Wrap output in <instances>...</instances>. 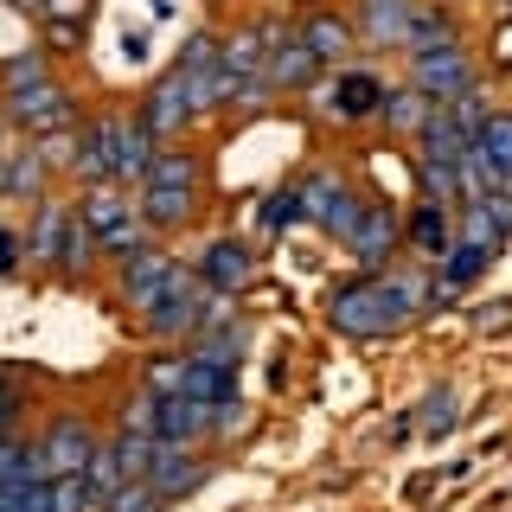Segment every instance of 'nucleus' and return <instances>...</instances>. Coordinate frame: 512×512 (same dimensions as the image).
<instances>
[{
    "label": "nucleus",
    "mask_w": 512,
    "mask_h": 512,
    "mask_svg": "<svg viewBox=\"0 0 512 512\" xmlns=\"http://www.w3.org/2000/svg\"><path fill=\"white\" fill-rule=\"evenodd\" d=\"M218 320H231V295H212V288L199 282V269L180 263V269H173V282L160 288V301L141 314V327H148L154 340L180 346V340H192V333L218 327Z\"/></svg>",
    "instance_id": "obj_1"
},
{
    "label": "nucleus",
    "mask_w": 512,
    "mask_h": 512,
    "mask_svg": "<svg viewBox=\"0 0 512 512\" xmlns=\"http://www.w3.org/2000/svg\"><path fill=\"white\" fill-rule=\"evenodd\" d=\"M0 103H7V122H13L20 141H52V135L84 122L77 90L64 84V77H45V84H32V90H13V96H0Z\"/></svg>",
    "instance_id": "obj_2"
},
{
    "label": "nucleus",
    "mask_w": 512,
    "mask_h": 512,
    "mask_svg": "<svg viewBox=\"0 0 512 512\" xmlns=\"http://www.w3.org/2000/svg\"><path fill=\"white\" fill-rule=\"evenodd\" d=\"M308 103H314V116H327L340 128H359V122H378L384 84H378V71H365V64H333V71H320Z\"/></svg>",
    "instance_id": "obj_3"
},
{
    "label": "nucleus",
    "mask_w": 512,
    "mask_h": 512,
    "mask_svg": "<svg viewBox=\"0 0 512 512\" xmlns=\"http://www.w3.org/2000/svg\"><path fill=\"white\" fill-rule=\"evenodd\" d=\"M103 442L96 436V423L90 416H77V410H64L52 416V423L32 436V461H39V480H52V474H77L90 461V448Z\"/></svg>",
    "instance_id": "obj_4"
},
{
    "label": "nucleus",
    "mask_w": 512,
    "mask_h": 512,
    "mask_svg": "<svg viewBox=\"0 0 512 512\" xmlns=\"http://www.w3.org/2000/svg\"><path fill=\"white\" fill-rule=\"evenodd\" d=\"M173 269H180V256H173L167 244H141V250H128L116 256V295H122V308H135V314H148L154 301H160V288L173 282Z\"/></svg>",
    "instance_id": "obj_5"
},
{
    "label": "nucleus",
    "mask_w": 512,
    "mask_h": 512,
    "mask_svg": "<svg viewBox=\"0 0 512 512\" xmlns=\"http://www.w3.org/2000/svg\"><path fill=\"white\" fill-rule=\"evenodd\" d=\"M116 154H122V109L77 122V154H71V186H103L116 180Z\"/></svg>",
    "instance_id": "obj_6"
},
{
    "label": "nucleus",
    "mask_w": 512,
    "mask_h": 512,
    "mask_svg": "<svg viewBox=\"0 0 512 512\" xmlns=\"http://www.w3.org/2000/svg\"><path fill=\"white\" fill-rule=\"evenodd\" d=\"M77 224V205L45 192L39 205H26V269L32 276H58V256H64V237Z\"/></svg>",
    "instance_id": "obj_7"
},
{
    "label": "nucleus",
    "mask_w": 512,
    "mask_h": 512,
    "mask_svg": "<svg viewBox=\"0 0 512 512\" xmlns=\"http://www.w3.org/2000/svg\"><path fill=\"white\" fill-rule=\"evenodd\" d=\"M410 58V84L423 96H436V103H448V96L474 90V58L461 39H442V45H423V52H404Z\"/></svg>",
    "instance_id": "obj_8"
},
{
    "label": "nucleus",
    "mask_w": 512,
    "mask_h": 512,
    "mask_svg": "<svg viewBox=\"0 0 512 512\" xmlns=\"http://www.w3.org/2000/svg\"><path fill=\"white\" fill-rule=\"evenodd\" d=\"M320 52L301 39V26H269V90L282 96H308L320 84Z\"/></svg>",
    "instance_id": "obj_9"
},
{
    "label": "nucleus",
    "mask_w": 512,
    "mask_h": 512,
    "mask_svg": "<svg viewBox=\"0 0 512 512\" xmlns=\"http://www.w3.org/2000/svg\"><path fill=\"white\" fill-rule=\"evenodd\" d=\"M461 244H474V250H487V256H500V244L512 237V186H487V192H474V199H461Z\"/></svg>",
    "instance_id": "obj_10"
},
{
    "label": "nucleus",
    "mask_w": 512,
    "mask_h": 512,
    "mask_svg": "<svg viewBox=\"0 0 512 512\" xmlns=\"http://www.w3.org/2000/svg\"><path fill=\"white\" fill-rule=\"evenodd\" d=\"M135 212H141V224H148L154 237H173V231L192 224V212H199V186L148 180V186H135Z\"/></svg>",
    "instance_id": "obj_11"
},
{
    "label": "nucleus",
    "mask_w": 512,
    "mask_h": 512,
    "mask_svg": "<svg viewBox=\"0 0 512 512\" xmlns=\"http://www.w3.org/2000/svg\"><path fill=\"white\" fill-rule=\"evenodd\" d=\"M397 244H404V218H397L384 199H365V218H359V231L346 237V256L359 269H384L397 256Z\"/></svg>",
    "instance_id": "obj_12"
},
{
    "label": "nucleus",
    "mask_w": 512,
    "mask_h": 512,
    "mask_svg": "<svg viewBox=\"0 0 512 512\" xmlns=\"http://www.w3.org/2000/svg\"><path fill=\"white\" fill-rule=\"evenodd\" d=\"M192 269H199V282L212 288V295H237V288L256 282V250L244 244V237H212Z\"/></svg>",
    "instance_id": "obj_13"
},
{
    "label": "nucleus",
    "mask_w": 512,
    "mask_h": 512,
    "mask_svg": "<svg viewBox=\"0 0 512 512\" xmlns=\"http://www.w3.org/2000/svg\"><path fill=\"white\" fill-rule=\"evenodd\" d=\"M148 480H154V493L160 500H186V493H199L205 480H212V461L199 455V448H180V442H154V468H148Z\"/></svg>",
    "instance_id": "obj_14"
},
{
    "label": "nucleus",
    "mask_w": 512,
    "mask_h": 512,
    "mask_svg": "<svg viewBox=\"0 0 512 512\" xmlns=\"http://www.w3.org/2000/svg\"><path fill=\"white\" fill-rule=\"evenodd\" d=\"M410 20H416V0H359L352 32H359V45H372V52H404Z\"/></svg>",
    "instance_id": "obj_15"
},
{
    "label": "nucleus",
    "mask_w": 512,
    "mask_h": 512,
    "mask_svg": "<svg viewBox=\"0 0 512 512\" xmlns=\"http://www.w3.org/2000/svg\"><path fill=\"white\" fill-rule=\"evenodd\" d=\"M269 26L276 20H244L224 32V71H231V90L237 84H269Z\"/></svg>",
    "instance_id": "obj_16"
},
{
    "label": "nucleus",
    "mask_w": 512,
    "mask_h": 512,
    "mask_svg": "<svg viewBox=\"0 0 512 512\" xmlns=\"http://www.w3.org/2000/svg\"><path fill=\"white\" fill-rule=\"evenodd\" d=\"M141 122L154 128L160 141H173V135H186L192 122H199V109H192V96H186V84H180V71H167L160 77V84L141 96V109H135Z\"/></svg>",
    "instance_id": "obj_17"
},
{
    "label": "nucleus",
    "mask_w": 512,
    "mask_h": 512,
    "mask_svg": "<svg viewBox=\"0 0 512 512\" xmlns=\"http://www.w3.org/2000/svg\"><path fill=\"white\" fill-rule=\"evenodd\" d=\"M212 436V410L192 404L186 391H167L154 397V442H180V448H199Z\"/></svg>",
    "instance_id": "obj_18"
},
{
    "label": "nucleus",
    "mask_w": 512,
    "mask_h": 512,
    "mask_svg": "<svg viewBox=\"0 0 512 512\" xmlns=\"http://www.w3.org/2000/svg\"><path fill=\"white\" fill-rule=\"evenodd\" d=\"M77 218L90 224V237H109L116 224L135 218V192H128L122 180H103V186H77Z\"/></svg>",
    "instance_id": "obj_19"
},
{
    "label": "nucleus",
    "mask_w": 512,
    "mask_h": 512,
    "mask_svg": "<svg viewBox=\"0 0 512 512\" xmlns=\"http://www.w3.org/2000/svg\"><path fill=\"white\" fill-rule=\"evenodd\" d=\"M58 167L52 154L39 148V141H13V180H7V205H39L45 192H52Z\"/></svg>",
    "instance_id": "obj_20"
},
{
    "label": "nucleus",
    "mask_w": 512,
    "mask_h": 512,
    "mask_svg": "<svg viewBox=\"0 0 512 512\" xmlns=\"http://www.w3.org/2000/svg\"><path fill=\"white\" fill-rule=\"evenodd\" d=\"M160 148L167 141L154 135L141 116H122V154H116V180L135 192V186H148V173H154V160H160Z\"/></svg>",
    "instance_id": "obj_21"
},
{
    "label": "nucleus",
    "mask_w": 512,
    "mask_h": 512,
    "mask_svg": "<svg viewBox=\"0 0 512 512\" xmlns=\"http://www.w3.org/2000/svg\"><path fill=\"white\" fill-rule=\"evenodd\" d=\"M301 39L320 52L327 71H333V64H352V52H359V32H352V20H346V13H327V7L301 20Z\"/></svg>",
    "instance_id": "obj_22"
},
{
    "label": "nucleus",
    "mask_w": 512,
    "mask_h": 512,
    "mask_svg": "<svg viewBox=\"0 0 512 512\" xmlns=\"http://www.w3.org/2000/svg\"><path fill=\"white\" fill-rule=\"evenodd\" d=\"M429 116H436V96H423L416 84H404V90H384V103H378L384 135H397V141H416Z\"/></svg>",
    "instance_id": "obj_23"
},
{
    "label": "nucleus",
    "mask_w": 512,
    "mask_h": 512,
    "mask_svg": "<svg viewBox=\"0 0 512 512\" xmlns=\"http://www.w3.org/2000/svg\"><path fill=\"white\" fill-rule=\"evenodd\" d=\"M180 391L192 397V404L218 410V404H231V397H237V365H218V359L186 352V384H180Z\"/></svg>",
    "instance_id": "obj_24"
},
{
    "label": "nucleus",
    "mask_w": 512,
    "mask_h": 512,
    "mask_svg": "<svg viewBox=\"0 0 512 512\" xmlns=\"http://www.w3.org/2000/svg\"><path fill=\"white\" fill-rule=\"evenodd\" d=\"M474 167L493 186H512V116H487L474 135Z\"/></svg>",
    "instance_id": "obj_25"
},
{
    "label": "nucleus",
    "mask_w": 512,
    "mask_h": 512,
    "mask_svg": "<svg viewBox=\"0 0 512 512\" xmlns=\"http://www.w3.org/2000/svg\"><path fill=\"white\" fill-rule=\"evenodd\" d=\"M45 77H58V52H52V45H26V52L0 58V96L32 90V84H45Z\"/></svg>",
    "instance_id": "obj_26"
},
{
    "label": "nucleus",
    "mask_w": 512,
    "mask_h": 512,
    "mask_svg": "<svg viewBox=\"0 0 512 512\" xmlns=\"http://www.w3.org/2000/svg\"><path fill=\"white\" fill-rule=\"evenodd\" d=\"M84 487H90V512H103L116 493L128 487V474H122V455H116V442H96L90 448V461H84Z\"/></svg>",
    "instance_id": "obj_27"
},
{
    "label": "nucleus",
    "mask_w": 512,
    "mask_h": 512,
    "mask_svg": "<svg viewBox=\"0 0 512 512\" xmlns=\"http://www.w3.org/2000/svg\"><path fill=\"white\" fill-rule=\"evenodd\" d=\"M404 244L416 256H442L448 244H455V231H448V205H436V199L416 205V212L404 218Z\"/></svg>",
    "instance_id": "obj_28"
},
{
    "label": "nucleus",
    "mask_w": 512,
    "mask_h": 512,
    "mask_svg": "<svg viewBox=\"0 0 512 512\" xmlns=\"http://www.w3.org/2000/svg\"><path fill=\"white\" fill-rule=\"evenodd\" d=\"M39 20H45V45H52V52H71L90 26V0H45Z\"/></svg>",
    "instance_id": "obj_29"
},
{
    "label": "nucleus",
    "mask_w": 512,
    "mask_h": 512,
    "mask_svg": "<svg viewBox=\"0 0 512 512\" xmlns=\"http://www.w3.org/2000/svg\"><path fill=\"white\" fill-rule=\"evenodd\" d=\"M442 39H455V20H448L442 7H429V0H416V20H410L404 52H423V45H442Z\"/></svg>",
    "instance_id": "obj_30"
},
{
    "label": "nucleus",
    "mask_w": 512,
    "mask_h": 512,
    "mask_svg": "<svg viewBox=\"0 0 512 512\" xmlns=\"http://www.w3.org/2000/svg\"><path fill=\"white\" fill-rule=\"evenodd\" d=\"M288 224H301V186H276L256 212V231H288Z\"/></svg>",
    "instance_id": "obj_31"
},
{
    "label": "nucleus",
    "mask_w": 512,
    "mask_h": 512,
    "mask_svg": "<svg viewBox=\"0 0 512 512\" xmlns=\"http://www.w3.org/2000/svg\"><path fill=\"white\" fill-rule=\"evenodd\" d=\"M20 276H26V224L0 218V282H20Z\"/></svg>",
    "instance_id": "obj_32"
},
{
    "label": "nucleus",
    "mask_w": 512,
    "mask_h": 512,
    "mask_svg": "<svg viewBox=\"0 0 512 512\" xmlns=\"http://www.w3.org/2000/svg\"><path fill=\"white\" fill-rule=\"evenodd\" d=\"M455 404H461V397H455V384H436V391H429V416H423V423H416V429H423V436H448V429H455Z\"/></svg>",
    "instance_id": "obj_33"
},
{
    "label": "nucleus",
    "mask_w": 512,
    "mask_h": 512,
    "mask_svg": "<svg viewBox=\"0 0 512 512\" xmlns=\"http://www.w3.org/2000/svg\"><path fill=\"white\" fill-rule=\"evenodd\" d=\"M148 180H180V186H199V154H186V148H160L154 160V173Z\"/></svg>",
    "instance_id": "obj_34"
},
{
    "label": "nucleus",
    "mask_w": 512,
    "mask_h": 512,
    "mask_svg": "<svg viewBox=\"0 0 512 512\" xmlns=\"http://www.w3.org/2000/svg\"><path fill=\"white\" fill-rule=\"evenodd\" d=\"M160 506H167V500H160V493H154V480L141 474V480H128V487H122V493H116V500H109L103 512H160Z\"/></svg>",
    "instance_id": "obj_35"
},
{
    "label": "nucleus",
    "mask_w": 512,
    "mask_h": 512,
    "mask_svg": "<svg viewBox=\"0 0 512 512\" xmlns=\"http://www.w3.org/2000/svg\"><path fill=\"white\" fill-rule=\"evenodd\" d=\"M20 410H26V384H20L13 365H0V429L20 423Z\"/></svg>",
    "instance_id": "obj_36"
},
{
    "label": "nucleus",
    "mask_w": 512,
    "mask_h": 512,
    "mask_svg": "<svg viewBox=\"0 0 512 512\" xmlns=\"http://www.w3.org/2000/svg\"><path fill=\"white\" fill-rule=\"evenodd\" d=\"M180 384H186V359H160V365H148V391H154V397L180 391Z\"/></svg>",
    "instance_id": "obj_37"
},
{
    "label": "nucleus",
    "mask_w": 512,
    "mask_h": 512,
    "mask_svg": "<svg viewBox=\"0 0 512 512\" xmlns=\"http://www.w3.org/2000/svg\"><path fill=\"white\" fill-rule=\"evenodd\" d=\"M20 512H58V500H52V480H32L26 487V506Z\"/></svg>",
    "instance_id": "obj_38"
},
{
    "label": "nucleus",
    "mask_w": 512,
    "mask_h": 512,
    "mask_svg": "<svg viewBox=\"0 0 512 512\" xmlns=\"http://www.w3.org/2000/svg\"><path fill=\"white\" fill-rule=\"evenodd\" d=\"M7 180H13V141H0V205H7Z\"/></svg>",
    "instance_id": "obj_39"
},
{
    "label": "nucleus",
    "mask_w": 512,
    "mask_h": 512,
    "mask_svg": "<svg viewBox=\"0 0 512 512\" xmlns=\"http://www.w3.org/2000/svg\"><path fill=\"white\" fill-rule=\"evenodd\" d=\"M7 7H13V13H39L45 0H7Z\"/></svg>",
    "instance_id": "obj_40"
},
{
    "label": "nucleus",
    "mask_w": 512,
    "mask_h": 512,
    "mask_svg": "<svg viewBox=\"0 0 512 512\" xmlns=\"http://www.w3.org/2000/svg\"><path fill=\"white\" fill-rule=\"evenodd\" d=\"M0 141H13V122H7V103H0Z\"/></svg>",
    "instance_id": "obj_41"
},
{
    "label": "nucleus",
    "mask_w": 512,
    "mask_h": 512,
    "mask_svg": "<svg viewBox=\"0 0 512 512\" xmlns=\"http://www.w3.org/2000/svg\"><path fill=\"white\" fill-rule=\"evenodd\" d=\"M506 7H512V0H506Z\"/></svg>",
    "instance_id": "obj_42"
}]
</instances>
